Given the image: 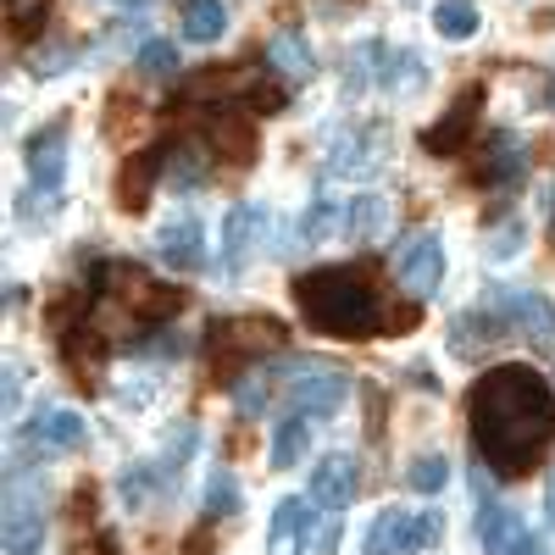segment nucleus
Instances as JSON below:
<instances>
[{"label":"nucleus","instance_id":"33","mask_svg":"<svg viewBox=\"0 0 555 555\" xmlns=\"http://www.w3.org/2000/svg\"><path fill=\"white\" fill-rule=\"evenodd\" d=\"M522 245H528V222H505L500 234H489V256L494 261H517Z\"/></svg>","mask_w":555,"mask_h":555},{"label":"nucleus","instance_id":"43","mask_svg":"<svg viewBox=\"0 0 555 555\" xmlns=\"http://www.w3.org/2000/svg\"><path fill=\"white\" fill-rule=\"evenodd\" d=\"M544 101H550V112H555V83H550V95H544Z\"/></svg>","mask_w":555,"mask_h":555},{"label":"nucleus","instance_id":"1","mask_svg":"<svg viewBox=\"0 0 555 555\" xmlns=\"http://www.w3.org/2000/svg\"><path fill=\"white\" fill-rule=\"evenodd\" d=\"M473 428H478V444L489 455V467L505 473V478H517L555 439V400H550V389L528 373V366H500V373H489L478 384Z\"/></svg>","mask_w":555,"mask_h":555},{"label":"nucleus","instance_id":"42","mask_svg":"<svg viewBox=\"0 0 555 555\" xmlns=\"http://www.w3.org/2000/svg\"><path fill=\"white\" fill-rule=\"evenodd\" d=\"M544 211H550V234H555V183L544 190Z\"/></svg>","mask_w":555,"mask_h":555},{"label":"nucleus","instance_id":"12","mask_svg":"<svg viewBox=\"0 0 555 555\" xmlns=\"http://www.w3.org/2000/svg\"><path fill=\"white\" fill-rule=\"evenodd\" d=\"M500 328H505V317H500V306H467L461 317H450V350L455 356H478V350H489L494 339H500Z\"/></svg>","mask_w":555,"mask_h":555},{"label":"nucleus","instance_id":"26","mask_svg":"<svg viewBox=\"0 0 555 555\" xmlns=\"http://www.w3.org/2000/svg\"><path fill=\"white\" fill-rule=\"evenodd\" d=\"M405 483H411L416 494H439V489L450 483V461H444L439 450H423V455L405 467Z\"/></svg>","mask_w":555,"mask_h":555},{"label":"nucleus","instance_id":"25","mask_svg":"<svg viewBox=\"0 0 555 555\" xmlns=\"http://www.w3.org/2000/svg\"><path fill=\"white\" fill-rule=\"evenodd\" d=\"M328 167H334V178H350V172H373L378 167V145L366 133H345L339 145H334V156H328Z\"/></svg>","mask_w":555,"mask_h":555},{"label":"nucleus","instance_id":"3","mask_svg":"<svg viewBox=\"0 0 555 555\" xmlns=\"http://www.w3.org/2000/svg\"><path fill=\"white\" fill-rule=\"evenodd\" d=\"M444 272H450V261H444V240L434 234V228L411 234V240L395 250V278H400L411 295H423V300H434V295L444 289Z\"/></svg>","mask_w":555,"mask_h":555},{"label":"nucleus","instance_id":"16","mask_svg":"<svg viewBox=\"0 0 555 555\" xmlns=\"http://www.w3.org/2000/svg\"><path fill=\"white\" fill-rule=\"evenodd\" d=\"M405 544H411V512H400V505H384V512L373 517V528H366L361 555H405Z\"/></svg>","mask_w":555,"mask_h":555},{"label":"nucleus","instance_id":"27","mask_svg":"<svg viewBox=\"0 0 555 555\" xmlns=\"http://www.w3.org/2000/svg\"><path fill=\"white\" fill-rule=\"evenodd\" d=\"M133 67L145 78H172L178 73V44L172 39H145V44H139V56H133Z\"/></svg>","mask_w":555,"mask_h":555},{"label":"nucleus","instance_id":"39","mask_svg":"<svg viewBox=\"0 0 555 555\" xmlns=\"http://www.w3.org/2000/svg\"><path fill=\"white\" fill-rule=\"evenodd\" d=\"M73 555H117V544H112L106 533H95V539H83V544H78Z\"/></svg>","mask_w":555,"mask_h":555},{"label":"nucleus","instance_id":"38","mask_svg":"<svg viewBox=\"0 0 555 555\" xmlns=\"http://www.w3.org/2000/svg\"><path fill=\"white\" fill-rule=\"evenodd\" d=\"M44 17V0H7V23L12 28H34Z\"/></svg>","mask_w":555,"mask_h":555},{"label":"nucleus","instance_id":"37","mask_svg":"<svg viewBox=\"0 0 555 555\" xmlns=\"http://www.w3.org/2000/svg\"><path fill=\"white\" fill-rule=\"evenodd\" d=\"M151 400H156V378H133V384L117 389V405H122V411H145Z\"/></svg>","mask_w":555,"mask_h":555},{"label":"nucleus","instance_id":"23","mask_svg":"<svg viewBox=\"0 0 555 555\" xmlns=\"http://www.w3.org/2000/svg\"><path fill=\"white\" fill-rule=\"evenodd\" d=\"M473 112H478V95H467V101H455L450 106V117L428 133V151H461V145H467V133H473Z\"/></svg>","mask_w":555,"mask_h":555},{"label":"nucleus","instance_id":"22","mask_svg":"<svg viewBox=\"0 0 555 555\" xmlns=\"http://www.w3.org/2000/svg\"><path fill=\"white\" fill-rule=\"evenodd\" d=\"M267 56H272V67H284V78H311L317 73V56H311L306 34H272Z\"/></svg>","mask_w":555,"mask_h":555},{"label":"nucleus","instance_id":"18","mask_svg":"<svg viewBox=\"0 0 555 555\" xmlns=\"http://www.w3.org/2000/svg\"><path fill=\"white\" fill-rule=\"evenodd\" d=\"M211 151H217L228 167H245V162L256 156V122H245V117L211 122Z\"/></svg>","mask_w":555,"mask_h":555},{"label":"nucleus","instance_id":"11","mask_svg":"<svg viewBox=\"0 0 555 555\" xmlns=\"http://www.w3.org/2000/svg\"><path fill=\"white\" fill-rule=\"evenodd\" d=\"M267 234V206H234L222 217V267H240L250 261V250Z\"/></svg>","mask_w":555,"mask_h":555},{"label":"nucleus","instance_id":"8","mask_svg":"<svg viewBox=\"0 0 555 555\" xmlns=\"http://www.w3.org/2000/svg\"><path fill=\"white\" fill-rule=\"evenodd\" d=\"M28 444L39 455H73L89 444V423H83V411H67V405H51V411H39L34 416V428H28Z\"/></svg>","mask_w":555,"mask_h":555},{"label":"nucleus","instance_id":"29","mask_svg":"<svg viewBox=\"0 0 555 555\" xmlns=\"http://www.w3.org/2000/svg\"><path fill=\"white\" fill-rule=\"evenodd\" d=\"M522 167H528V145H522V139L517 133H494V178L512 183Z\"/></svg>","mask_w":555,"mask_h":555},{"label":"nucleus","instance_id":"31","mask_svg":"<svg viewBox=\"0 0 555 555\" xmlns=\"http://www.w3.org/2000/svg\"><path fill=\"white\" fill-rule=\"evenodd\" d=\"M195 439H201V434H195V423H178V428L167 434V444H162V473H178L183 461L195 455Z\"/></svg>","mask_w":555,"mask_h":555},{"label":"nucleus","instance_id":"34","mask_svg":"<svg viewBox=\"0 0 555 555\" xmlns=\"http://www.w3.org/2000/svg\"><path fill=\"white\" fill-rule=\"evenodd\" d=\"M167 178H172V190H201V183H206V162H201L195 151H183Z\"/></svg>","mask_w":555,"mask_h":555},{"label":"nucleus","instance_id":"20","mask_svg":"<svg viewBox=\"0 0 555 555\" xmlns=\"http://www.w3.org/2000/svg\"><path fill=\"white\" fill-rule=\"evenodd\" d=\"M162 467H151V461H128V467L117 473V500H122V512H145L151 494H156V478Z\"/></svg>","mask_w":555,"mask_h":555},{"label":"nucleus","instance_id":"28","mask_svg":"<svg viewBox=\"0 0 555 555\" xmlns=\"http://www.w3.org/2000/svg\"><path fill=\"white\" fill-rule=\"evenodd\" d=\"M240 512V483H234V473H211L206 478V517H234Z\"/></svg>","mask_w":555,"mask_h":555},{"label":"nucleus","instance_id":"17","mask_svg":"<svg viewBox=\"0 0 555 555\" xmlns=\"http://www.w3.org/2000/svg\"><path fill=\"white\" fill-rule=\"evenodd\" d=\"M306 444H311V416H300V411H289L284 423L272 428V450H267V461L278 473H289L295 461L306 455Z\"/></svg>","mask_w":555,"mask_h":555},{"label":"nucleus","instance_id":"21","mask_svg":"<svg viewBox=\"0 0 555 555\" xmlns=\"http://www.w3.org/2000/svg\"><path fill=\"white\" fill-rule=\"evenodd\" d=\"M151 190H156V156H133V162L122 167V178H117V201H122V211H145Z\"/></svg>","mask_w":555,"mask_h":555},{"label":"nucleus","instance_id":"7","mask_svg":"<svg viewBox=\"0 0 555 555\" xmlns=\"http://www.w3.org/2000/svg\"><path fill=\"white\" fill-rule=\"evenodd\" d=\"M67 151H73V133L67 122H51L34 145H28V183L39 195H56L62 178H67Z\"/></svg>","mask_w":555,"mask_h":555},{"label":"nucleus","instance_id":"9","mask_svg":"<svg viewBox=\"0 0 555 555\" xmlns=\"http://www.w3.org/2000/svg\"><path fill=\"white\" fill-rule=\"evenodd\" d=\"M311 528H317V500H278V512L267 522V555H300L311 544Z\"/></svg>","mask_w":555,"mask_h":555},{"label":"nucleus","instance_id":"5","mask_svg":"<svg viewBox=\"0 0 555 555\" xmlns=\"http://www.w3.org/2000/svg\"><path fill=\"white\" fill-rule=\"evenodd\" d=\"M361 489V467H356V455L350 450H334V455H322L311 478H306V494L322 505V512H345V505L356 500Z\"/></svg>","mask_w":555,"mask_h":555},{"label":"nucleus","instance_id":"41","mask_svg":"<svg viewBox=\"0 0 555 555\" xmlns=\"http://www.w3.org/2000/svg\"><path fill=\"white\" fill-rule=\"evenodd\" d=\"M544 517L555 522V473H550V489H544Z\"/></svg>","mask_w":555,"mask_h":555},{"label":"nucleus","instance_id":"30","mask_svg":"<svg viewBox=\"0 0 555 555\" xmlns=\"http://www.w3.org/2000/svg\"><path fill=\"white\" fill-rule=\"evenodd\" d=\"M444 539V512H411V544H405V555H423V550H434Z\"/></svg>","mask_w":555,"mask_h":555},{"label":"nucleus","instance_id":"24","mask_svg":"<svg viewBox=\"0 0 555 555\" xmlns=\"http://www.w3.org/2000/svg\"><path fill=\"white\" fill-rule=\"evenodd\" d=\"M434 34L450 39V44L473 39L478 34V7H473V0H439V7H434Z\"/></svg>","mask_w":555,"mask_h":555},{"label":"nucleus","instance_id":"6","mask_svg":"<svg viewBox=\"0 0 555 555\" xmlns=\"http://www.w3.org/2000/svg\"><path fill=\"white\" fill-rule=\"evenodd\" d=\"M156 256L172 272H201L206 267V222L195 211H178L172 222H162L156 234Z\"/></svg>","mask_w":555,"mask_h":555},{"label":"nucleus","instance_id":"14","mask_svg":"<svg viewBox=\"0 0 555 555\" xmlns=\"http://www.w3.org/2000/svg\"><path fill=\"white\" fill-rule=\"evenodd\" d=\"M345 400H350V384L339 373H306L295 384V411L311 416V423H317V416H334Z\"/></svg>","mask_w":555,"mask_h":555},{"label":"nucleus","instance_id":"2","mask_svg":"<svg viewBox=\"0 0 555 555\" xmlns=\"http://www.w3.org/2000/svg\"><path fill=\"white\" fill-rule=\"evenodd\" d=\"M300 311L317 322L322 334H366L378 322L373 295H366L350 272L328 267V272H311L300 284Z\"/></svg>","mask_w":555,"mask_h":555},{"label":"nucleus","instance_id":"4","mask_svg":"<svg viewBox=\"0 0 555 555\" xmlns=\"http://www.w3.org/2000/svg\"><path fill=\"white\" fill-rule=\"evenodd\" d=\"M494 306H500V317H505V328H512V334H522L533 350L555 356V306L539 289H505Z\"/></svg>","mask_w":555,"mask_h":555},{"label":"nucleus","instance_id":"19","mask_svg":"<svg viewBox=\"0 0 555 555\" xmlns=\"http://www.w3.org/2000/svg\"><path fill=\"white\" fill-rule=\"evenodd\" d=\"M222 28H228V7H222V0H183V39L217 44Z\"/></svg>","mask_w":555,"mask_h":555},{"label":"nucleus","instance_id":"36","mask_svg":"<svg viewBox=\"0 0 555 555\" xmlns=\"http://www.w3.org/2000/svg\"><path fill=\"white\" fill-rule=\"evenodd\" d=\"M145 356L151 361H183V356H190V334H156L145 345Z\"/></svg>","mask_w":555,"mask_h":555},{"label":"nucleus","instance_id":"15","mask_svg":"<svg viewBox=\"0 0 555 555\" xmlns=\"http://www.w3.org/2000/svg\"><path fill=\"white\" fill-rule=\"evenodd\" d=\"M44 550V517L23 494L7 500V555H39Z\"/></svg>","mask_w":555,"mask_h":555},{"label":"nucleus","instance_id":"40","mask_svg":"<svg viewBox=\"0 0 555 555\" xmlns=\"http://www.w3.org/2000/svg\"><path fill=\"white\" fill-rule=\"evenodd\" d=\"M512 555H550V544H544L539 533H522V544H517Z\"/></svg>","mask_w":555,"mask_h":555},{"label":"nucleus","instance_id":"13","mask_svg":"<svg viewBox=\"0 0 555 555\" xmlns=\"http://www.w3.org/2000/svg\"><path fill=\"white\" fill-rule=\"evenodd\" d=\"M389 201L384 195H356V201H345L339 206V240H350V245H361V240H378L384 228H389Z\"/></svg>","mask_w":555,"mask_h":555},{"label":"nucleus","instance_id":"10","mask_svg":"<svg viewBox=\"0 0 555 555\" xmlns=\"http://www.w3.org/2000/svg\"><path fill=\"white\" fill-rule=\"evenodd\" d=\"M473 533H478V555H512V550L522 544L528 528H522V517L512 512V505H500L494 494H483V500H478V528H473Z\"/></svg>","mask_w":555,"mask_h":555},{"label":"nucleus","instance_id":"32","mask_svg":"<svg viewBox=\"0 0 555 555\" xmlns=\"http://www.w3.org/2000/svg\"><path fill=\"white\" fill-rule=\"evenodd\" d=\"M228 339H240V350H267L278 345V328L261 317H245V322H228Z\"/></svg>","mask_w":555,"mask_h":555},{"label":"nucleus","instance_id":"35","mask_svg":"<svg viewBox=\"0 0 555 555\" xmlns=\"http://www.w3.org/2000/svg\"><path fill=\"white\" fill-rule=\"evenodd\" d=\"M267 400H272V389H267V378H256V373H250V378H240V389H234V405H240L245 416H256V411H261Z\"/></svg>","mask_w":555,"mask_h":555}]
</instances>
